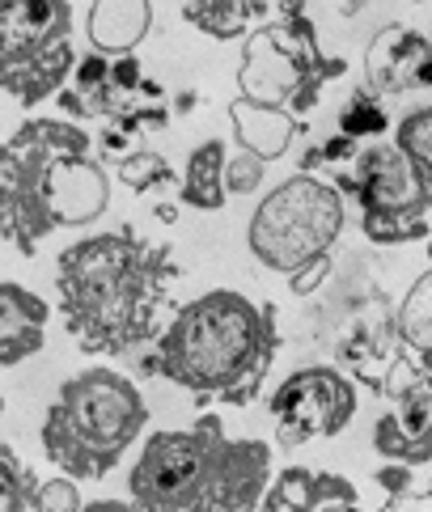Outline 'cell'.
Instances as JSON below:
<instances>
[{
	"label": "cell",
	"mask_w": 432,
	"mask_h": 512,
	"mask_svg": "<svg viewBox=\"0 0 432 512\" xmlns=\"http://www.w3.org/2000/svg\"><path fill=\"white\" fill-rule=\"evenodd\" d=\"M119 182L123 187H132V191H161V187H174V170H170V161L161 157V153H153V149H140V153H132V157H123L119 161ZM183 187V182H178Z\"/></svg>",
	"instance_id": "23"
},
{
	"label": "cell",
	"mask_w": 432,
	"mask_h": 512,
	"mask_svg": "<svg viewBox=\"0 0 432 512\" xmlns=\"http://www.w3.org/2000/svg\"><path fill=\"white\" fill-rule=\"evenodd\" d=\"M85 512H140V508L123 500H94V504H85Z\"/></svg>",
	"instance_id": "29"
},
{
	"label": "cell",
	"mask_w": 432,
	"mask_h": 512,
	"mask_svg": "<svg viewBox=\"0 0 432 512\" xmlns=\"http://www.w3.org/2000/svg\"><path fill=\"white\" fill-rule=\"evenodd\" d=\"M39 483L43 479H34V470L17 462L13 445H0V512H30Z\"/></svg>",
	"instance_id": "22"
},
{
	"label": "cell",
	"mask_w": 432,
	"mask_h": 512,
	"mask_svg": "<svg viewBox=\"0 0 432 512\" xmlns=\"http://www.w3.org/2000/svg\"><path fill=\"white\" fill-rule=\"evenodd\" d=\"M335 504H360L352 479L314 466H284L267 491L263 512H327Z\"/></svg>",
	"instance_id": "13"
},
{
	"label": "cell",
	"mask_w": 432,
	"mask_h": 512,
	"mask_svg": "<svg viewBox=\"0 0 432 512\" xmlns=\"http://www.w3.org/2000/svg\"><path fill=\"white\" fill-rule=\"evenodd\" d=\"M373 479H377V487H386V496H390L377 512H432V487L416 491L411 466H382Z\"/></svg>",
	"instance_id": "24"
},
{
	"label": "cell",
	"mask_w": 432,
	"mask_h": 512,
	"mask_svg": "<svg viewBox=\"0 0 432 512\" xmlns=\"http://www.w3.org/2000/svg\"><path fill=\"white\" fill-rule=\"evenodd\" d=\"M394 144L416 161V170L424 174L428 191H432V106H416V111H407L394 127Z\"/></svg>",
	"instance_id": "21"
},
{
	"label": "cell",
	"mask_w": 432,
	"mask_h": 512,
	"mask_svg": "<svg viewBox=\"0 0 432 512\" xmlns=\"http://www.w3.org/2000/svg\"><path fill=\"white\" fill-rule=\"evenodd\" d=\"M272 483V445L225 436L216 415L153 432L128 470V496L140 512H259Z\"/></svg>",
	"instance_id": "3"
},
{
	"label": "cell",
	"mask_w": 432,
	"mask_h": 512,
	"mask_svg": "<svg viewBox=\"0 0 432 512\" xmlns=\"http://www.w3.org/2000/svg\"><path fill=\"white\" fill-rule=\"evenodd\" d=\"M149 428V402L132 377L115 369H85L68 377L43 415L39 441L64 479H106Z\"/></svg>",
	"instance_id": "5"
},
{
	"label": "cell",
	"mask_w": 432,
	"mask_h": 512,
	"mask_svg": "<svg viewBox=\"0 0 432 512\" xmlns=\"http://www.w3.org/2000/svg\"><path fill=\"white\" fill-rule=\"evenodd\" d=\"M263 170H267V161H259V157H250V153L238 149L229 157V170H225L229 195H255L263 187Z\"/></svg>",
	"instance_id": "26"
},
{
	"label": "cell",
	"mask_w": 432,
	"mask_h": 512,
	"mask_svg": "<svg viewBox=\"0 0 432 512\" xmlns=\"http://www.w3.org/2000/svg\"><path fill=\"white\" fill-rule=\"evenodd\" d=\"M153 30V5L149 0H98L85 9V34L98 56L123 60L144 43Z\"/></svg>",
	"instance_id": "15"
},
{
	"label": "cell",
	"mask_w": 432,
	"mask_h": 512,
	"mask_svg": "<svg viewBox=\"0 0 432 512\" xmlns=\"http://www.w3.org/2000/svg\"><path fill=\"white\" fill-rule=\"evenodd\" d=\"M327 512H369V508H360V504H335V508H327Z\"/></svg>",
	"instance_id": "31"
},
{
	"label": "cell",
	"mask_w": 432,
	"mask_h": 512,
	"mask_svg": "<svg viewBox=\"0 0 432 512\" xmlns=\"http://www.w3.org/2000/svg\"><path fill=\"white\" fill-rule=\"evenodd\" d=\"M272 424L276 445L297 449L305 441H322V436H339L356 415V386L344 369L331 364H310V369H293L272 390Z\"/></svg>",
	"instance_id": "9"
},
{
	"label": "cell",
	"mask_w": 432,
	"mask_h": 512,
	"mask_svg": "<svg viewBox=\"0 0 432 512\" xmlns=\"http://www.w3.org/2000/svg\"><path fill=\"white\" fill-rule=\"evenodd\" d=\"M72 43L68 0H9L0 5V68H22Z\"/></svg>",
	"instance_id": "11"
},
{
	"label": "cell",
	"mask_w": 432,
	"mask_h": 512,
	"mask_svg": "<svg viewBox=\"0 0 432 512\" xmlns=\"http://www.w3.org/2000/svg\"><path fill=\"white\" fill-rule=\"evenodd\" d=\"M365 81L373 98H399L416 94V89H432V39L420 30L390 22L373 34L365 47Z\"/></svg>",
	"instance_id": "12"
},
{
	"label": "cell",
	"mask_w": 432,
	"mask_h": 512,
	"mask_svg": "<svg viewBox=\"0 0 432 512\" xmlns=\"http://www.w3.org/2000/svg\"><path fill=\"white\" fill-rule=\"evenodd\" d=\"M428 386H432V373H428Z\"/></svg>",
	"instance_id": "32"
},
{
	"label": "cell",
	"mask_w": 432,
	"mask_h": 512,
	"mask_svg": "<svg viewBox=\"0 0 432 512\" xmlns=\"http://www.w3.org/2000/svg\"><path fill=\"white\" fill-rule=\"evenodd\" d=\"M394 331H399L411 360H416L424 373H432V267L407 288L399 318H394Z\"/></svg>",
	"instance_id": "19"
},
{
	"label": "cell",
	"mask_w": 432,
	"mask_h": 512,
	"mask_svg": "<svg viewBox=\"0 0 432 512\" xmlns=\"http://www.w3.org/2000/svg\"><path fill=\"white\" fill-rule=\"evenodd\" d=\"M47 318H51V309L39 292L22 288L17 280L0 284V364L5 369L30 360L34 352H43Z\"/></svg>",
	"instance_id": "14"
},
{
	"label": "cell",
	"mask_w": 432,
	"mask_h": 512,
	"mask_svg": "<svg viewBox=\"0 0 432 512\" xmlns=\"http://www.w3.org/2000/svg\"><path fill=\"white\" fill-rule=\"evenodd\" d=\"M229 123H233V140L238 149L259 157V161H276L288 153V144L297 136V115L284 106H267V102H250V98H233L229 102Z\"/></svg>",
	"instance_id": "16"
},
{
	"label": "cell",
	"mask_w": 432,
	"mask_h": 512,
	"mask_svg": "<svg viewBox=\"0 0 432 512\" xmlns=\"http://www.w3.org/2000/svg\"><path fill=\"white\" fill-rule=\"evenodd\" d=\"M327 271H331V263H322V267H314V271H305V276H297V280H293V292H297V297H305V292H310L322 276H327Z\"/></svg>",
	"instance_id": "28"
},
{
	"label": "cell",
	"mask_w": 432,
	"mask_h": 512,
	"mask_svg": "<svg viewBox=\"0 0 432 512\" xmlns=\"http://www.w3.org/2000/svg\"><path fill=\"white\" fill-rule=\"evenodd\" d=\"M390 411L373 424V449L386 466H428L432 462V386L411 356H399L382 381Z\"/></svg>",
	"instance_id": "10"
},
{
	"label": "cell",
	"mask_w": 432,
	"mask_h": 512,
	"mask_svg": "<svg viewBox=\"0 0 432 512\" xmlns=\"http://www.w3.org/2000/svg\"><path fill=\"white\" fill-rule=\"evenodd\" d=\"M191 106H195V94H191V89H187V94H178V111H191Z\"/></svg>",
	"instance_id": "30"
},
{
	"label": "cell",
	"mask_w": 432,
	"mask_h": 512,
	"mask_svg": "<svg viewBox=\"0 0 432 512\" xmlns=\"http://www.w3.org/2000/svg\"><path fill=\"white\" fill-rule=\"evenodd\" d=\"M344 221L348 204L335 191V182L293 174L259 199V208L246 225V246L267 271L297 280L305 271L331 263L327 254L344 233Z\"/></svg>",
	"instance_id": "6"
},
{
	"label": "cell",
	"mask_w": 432,
	"mask_h": 512,
	"mask_svg": "<svg viewBox=\"0 0 432 512\" xmlns=\"http://www.w3.org/2000/svg\"><path fill=\"white\" fill-rule=\"evenodd\" d=\"M30 512H85V500L72 479L56 474V479H43L39 491H34V504Z\"/></svg>",
	"instance_id": "25"
},
{
	"label": "cell",
	"mask_w": 432,
	"mask_h": 512,
	"mask_svg": "<svg viewBox=\"0 0 432 512\" xmlns=\"http://www.w3.org/2000/svg\"><path fill=\"white\" fill-rule=\"evenodd\" d=\"M178 276L170 246L132 229L81 237L56 254L60 318L85 356H123L166 335V284Z\"/></svg>",
	"instance_id": "1"
},
{
	"label": "cell",
	"mask_w": 432,
	"mask_h": 512,
	"mask_svg": "<svg viewBox=\"0 0 432 512\" xmlns=\"http://www.w3.org/2000/svg\"><path fill=\"white\" fill-rule=\"evenodd\" d=\"M339 132H344L348 140L365 144V140H382L390 132V119H386V106L369 98V89H356V94L348 98V106L339 111Z\"/></svg>",
	"instance_id": "20"
},
{
	"label": "cell",
	"mask_w": 432,
	"mask_h": 512,
	"mask_svg": "<svg viewBox=\"0 0 432 512\" xmlns=\"http://www.w3.org/2000/svg\"><path fill=\"white\" fill-rule=\"evenodd\" d=\"M183 17L208 39L233 43V39H250L255 22H272L276 9L259 5V0H204V5H183Z\"/></svg>",
	"instance_id": "18"
},
{
	"label": "cell",
	"mask_w": 432,
	"mask_h": 512,
	"mask_svg": "<svg viewBox=\"0 0 432 512\" xmlns=\"http://www.w3.org/2000/svg\"><path fill=\"white\" fill-rule=\"evenodd\" d=\"M225 170H229V149H225V140H204L200 149H191L183 187H178L183 204H187V208H200V212H221L225 199H229Z\"/></svg>",
	"instance_id": "17"
},
{
	"label": "cell",
	"mask_w": 432,
	"mask_h": 512,
	"mask_svg": "<svg viewBox=\"0 0 432 512\" xmlns=\"http://www.w3.org/2000/svg\"><path fill=\"white\" fill-rule=\"evenodd\" d=\"M344 60L322 56L314 39V22L297 5H276V17L259 26L242 47L238 89L250 102L284 106L293 115L314 111L318 89L344 77Z\"/></svg>",
	"instance_id": "7"
},
{
	"label": "cell",
	"mask_w": 432,
	"mask_h": 512,
	"mask_svg": "<svg viewBox=\"0 0 432 512\" xmlns=\"http://www.w3.org/2000/svg\"><path fill=\"white\" fill-rule=\"evenodd\" d=\"M276 305H255L246 292L212 288L170 314L157 339V369L200 398L246 407L263 390L276 360Z\"/></svg>",
	"instance_id": "4"
},
{
	"label": "cell",
	"mask_w": 432,
	"mask_h": 512,
	"mask_svg": "<svg viewBox=\"0 0 432 512\" xmlns=\"http://www.w3.org/2000/svg\"><path fill=\"white\" fill-rule=\"evenodd\" d=\"M360 149H365V144H356L344 132H335L327 144H322V157H327V166H352V161L360 157Z\"/></svg>",
	"instance_id": "27"
},
{
	"label": "cell",
	"mask_w": 432,
	"mask_h": 512,
	"mask_svg": "<svg viewBox=\"0 0 432 512\" xmlns=\"http://www.w3.org/2000/svg\"><path fill=\"white\" fill-rule=\"evenodd\" d=\"M428 254H432V242H428Z\"/></svg>",
	"instance_id": "33"
},
{
	"label": "cell",
	"mask_w": 432,
	"mask_h": 512,
	"mask_svg": "<svg viewBox=\"0 0 432 512\" xmlns=\"http://www.w3.org/2000/svg\"><path fill=\"white\" fill-rule=\"evenodd\" d=\"M335 191L360 204V229L373 246H407L428 237L432 191L394 140L365 144L348 174H335Z\"/></svg>",
	"instance_id": "8"
},
{
	"label": "cell",
	"mask_w": 432,
	"mask_h": 512,
	"mask_svg": "<svg viewBox=\"0 0 432 512\" xmlns=\"http://www.w3.org/2000/svg\"><path fill=\"white\" fill-rule=\"evenodd\" d=\"M111 208V178L94 161V140L72 119H26L0 153V229L34 254L56 229L94 225Z\"/></svg>",
	"instance_id": "2"
}]
</instances>
